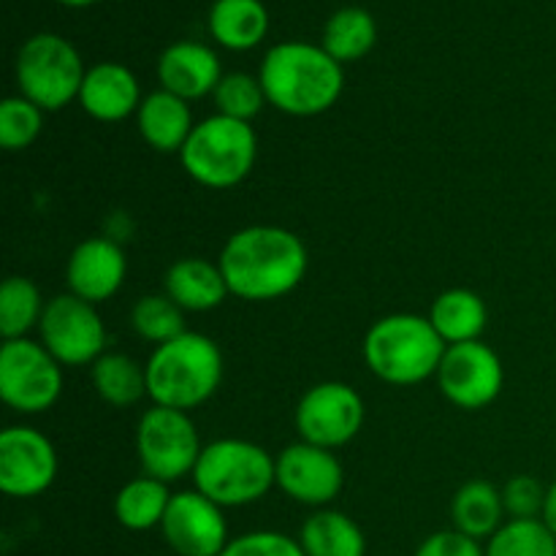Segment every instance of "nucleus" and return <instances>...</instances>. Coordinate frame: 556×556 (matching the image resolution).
Here are the masks:
<instances>
[{"mask_svg": "<svg viewBox=\"0 0 556 556\" xmlns=\"http://www.w3.org/2000/svg\"><path fill=\"white\" fill-rule=\"evenodd\" d=\"M223 277L231 296L242 302H277L307 277L309 253L302 237L282 226H248L233 231L220 250Z\"/></svg>", "mask_w": 556, "mask_h": 556, "instance_id": "f257e3e1", "label": "nucleus"}, {"mask_svg": "<svg viewBox=\"0 0 556 556\" xmlns=\"http://www.w3.org/2000/svg\"><path fill=\"white\" fill-rule=\"evenodd\" d=\"M261 87L269 106L288 117L326 114L345 90V71L320 43L282 41L261 60Z\"/></svg>", "mask_w": 556, "mask_h": 556, "instance_id": "f03ea898", "label": "nucleus"}, {"mask_svg": "<svg viewBox=\"0 0 556 556\" xmlns=\"http://www.w3.org/2000/svg\"><path fill=\"white\" fill-rule=\"evenodd\" d=\"M147 396L152 405L195 410L217 394L223 383V351L212 337L185 331L147 358Z\"/></svg>", "mask_w": 556, "mask_h": 556, "instance_id": "7ed1b4c3", "label": "nucleus"}, {"mask_svg": "<svg viewBox=\"0 0 556 556\" xmlns=\"http://www.w3.org/2000/svg\"><path fill=\"white\" fill-rule=\"evenodd\" d=\"M445 348L427 315L394 313L369 326L362 353L375 378L407 389L438 378Z\"/></svg>", "mask_w": 556, "mask_h": 556, "instance_id": "20e7f679", "label": "nucleus"}, {"mask_svg": "<svg viewBox=\"0 0 556 556\" xmlns=\"http://www.w3.org/2000/svg\"><path fill=\"white\" fill-rule=\"evenodd\" d=\"M190 478L195 489L220 508H248L277 486L275 456L253 440H212L201 451Z\"/></svg>", "mask_w": 556, "mask_h": 556, "instance_id": "39448f33", "label": "nucleus"}, {"mask_svg": "<svg viewBox=\"0 0 556 556\" xmlns=\"http://www.w3.org/2000/svg\"><path fill=\"white\" fill-rule=\"evenodd\" d=\"M258 161V134L253 123L212 114L195 123L179 152L185 174L201 188L231 190L253 174Z\"/></svg>", "mask_w": 556, "mask_h": 556, "instance_id": "423d86ee", "label": "nucleus"}, {"mask_svg": "<svg viewBox=\"0 0 556 556\" xmlns=\"http://www.w3.org/2000/svg\"><path fill=\"white\" fill-rule=\"evenodd\" d=\"M20 96L41 106L43 112H60L79 101L85 63L68 38L58 33H36L20 47L14 63Z\"/></svg>", "mask_w": 556, "mask_h": 556, "instance_id": "0eeeda50", "label": "nucleus"}, {"mask_svg": "<svg viewBox=\"0 0 556 556\" xmlns=\"http://www.w3.org/2000/svg\"><path fill=\"white\" fill-rule=\"evenodd\" d=\"M204 451L193 418L185 410L152 405L136 424V454L144 476L177 483L193 476Z\"/></svg>", "mask_w": 556, "mask_h": 556, "instance_id": "6e6552de", "label": "nucleus"}, {"mask_svg": "<svg viewBox=\"0 0 556 556\" xmlns=\"http://www.w3.org/2000/svg\"><path fill=\"white\" fill-rule=\"evenodd\" d=\"M63 396V364L41 340L20 337L0 345V400L22 416L52 410Z\"/></svg>", "mask_w": 556, "mask_h": 556, "instance_id": "1a4fd4ad", "label": "nucleus"}, {"mask_svg": "<svg viewBox=\"0 0 556 556\" xmlns=\"http://www.w3.org/2000/svg\"><path fill=\"white\" fill-rule=\"evenodd\" d=\"M367 418L362 394L342 380H324L307 389L293 410L299 440L337 451L358 438Z\"/></svg>", "mask_w": 556, "mask_h": 556, "instance_id": "9d476101", "label": "nucleus"}, {"mask_svg": "<svg viewBox=\"0 0 556 556\" xmlns=\"http://www.w3.org/2000/svg\"><path fill=\"white\" fill-rule=\"evenodd\" d=\"M43 348L63 367H92L106 353V326L96 304L60 293L49 299L38 324Z\"/></svg>", "mask_w": 556, "mask_h": 556, "instance_id": "9b49d317", "label": "nucleus"}, {"mask_svg": "<svg viewBox=\"0 0 556 556\" xmlns=\"http://www.w3.org/2000/svg\"><path fill=\"white\" fill-rule=\"evenodd\" d=\"M438 386L445 400L459 410H483L492 405L505 386L503 358L483 340L445 348L438 369Z\"/></svg>", "mask_w": 556, "mask_h": 556, "instance_id": "f8f14e48", "label": "nucleus"}, {"mask_svg": "<svg viewBox=\"0 0 556 556\" xmlns=\"http://www.w3.org/2000/svg\"><path fill=\"white\" fill-rule=\"evenodd\" d=\"M277 489L307 508H329L345 486V470L334 451L313 443H291L275 456Z\"/></svg>", "mask_w": 556, "mask_h": 556, "instance_id": "ddd939ff", "label": "nucleus"}, {"mask_svg": "<svg viewBox=\"0 0 556 556\" xmlns=\"http://www.w3.org/2000/svg\"><path fill=\"white\" fill-rule=\"evenodd\" d=\"M58 478V451L36 427H5L0 432V492L14 500H33Z\"/></svg>", "mask_w": 556, "mask_h": 556, "instance_id": "4468645a", "label": "nucleus"}, {"mask_svg": "<svg viewBox=\"0 0 556 556\" xmlns=\"http://www.w3.org/2000/svg\"><path fill=\"white\" fill-rule=\"evenodd\" d=\"M161 532L177 556H220L231 543L226 508L204 497L199 489L174 494Z\"/></svg>", "mask_w": 556, "mask_h": 556, "instance_id": "2eb2a0df", "label": "nucleus"}, {"mask_svg": "<svg viewBox=\"0 0 556 556\" xmlns=\"http://www.w3.org/2000/svg\"><path fill=\"white\" fill-rule=\"evenodd\" d=\"M128 277V258L112 237H90L76 244L65 264V282L68 293L85 299L90 304L109 302L117 296Z\"/></svg>", "mask_w": 556, "mask_h": 556, "instance_id": "dca6fc26", "label": "nucleus"}, {"mask_svg": "<svg viewBox=\"0 0 556 556\" xmlns=\"http://www.w3.org/2000/svg\"><path fill=\"white\" fill-rule=\"evenodd\" d=\"M223 79L220 58L212 47L199 41H177L157 58V81L161 90L174 92L188 103L215 92Z\"/></svg>", "mask_w": 556, "mask_h": 556, "instance_id": "f3484780", "label": "nucleus"}, {"mask_svg": "<svg viewBox=\"0 0 556 556\" xmlns=\"http://www.w3.org/2000/svg\"><path fill=\"white\" fill-rule=\"evenodd\" d=\"M141 101V85L134 71L123 63H96L87 68L79 90V106L98 123H123L136 117Z\"/></svg>", "mask_w": 556, "mask_h": 556, "instance_id": "a211bd4d", "label": "nucleus"}, {"mask_svg": "<svg viewBox=\"0 0 556 556\" xmlns=\"http://www.w3.org/2000/svg\"><path fill=\"white\" fill-rule=\"evenodd\" d=\"M163 293L185 313H210L231 296L220 264L201 255L174 261L163 275Z\"/></svg>", "mask_w": 556, "mask_h": 556, "instance_id": "6ab92c4d", "label": "nucleus"}, {"mask_svg": "<svg viewBox=\"0 0 556 556\" xmlns=\"http://www.w3.org/2000/svg\"><path fill=\"white\" fill-rule=\"evenodd\" d=\"M136 128H139L144 144L155 152L179 155L195 128L193 109L174 92L155 90L141 101L139 112H136Z\"/></svg>", "mask_w": 556, "mask_h": 556, "instance_id": "aec40b11", "label": "nucleus"}, {"mask_svg": "<svg viewBox=\"0 0 556 556\" xmlns=\"http://www.w3.org/2000/svg\"><path fill=\"white\" fill-rule=\"evenodd\" d=\"M427 318L445 345H462L481 340L489 324V309L481 293L470 288H448L434 299Z\"/></svg>", "mask_w": 556, "mask_h": 556, "instance_id": "412c9836", "label": "nucleus"}, {"mask_svg": "<svg viewBox=\"0 0 556 556\" xmlns=\"http://www.w3.org/2000/svg\"><path fill=\"white\" fill-rule=\"evenodd\" d=\"M206 25L217 47L250 52L269 33V11L261 0H215Z\"/></svg>", "mask_w": 556, "mask_h": 556, "instance_id": "4be33fe9", "label": "nucleus"}, {"mask_svg": "<svg viewBox=\"0 0 556 556\" xmlns=\"http://www.w3.org/2000/svg\"><path fill=\"white\" fill-rule=\"evenodd\" d=\"M451 521H454V530L465 532L476 541H489L508 521L503 489L483 478L462 483L451 500Z\"/></svg>", "mask_w": 556, "mask_h": 556, "instance_id": "5701e85b", "label": "nucleus"}, {"mask_svg": "<svg viewBox=\"0 0 556 556\" xmlns=\"http://www.w3.org/2000/svg\"><path fill=\"white\" fill-rule=\"evenodd\" d=\"M299 543L307 556H367L362 527L334 508L313 510L299 530Z\"/></svg>", "mask_w": 556, "mask_h": 556, "instance_id": "b1692460", "label": "nucleus"}, {"mask_svg": "<svg viewBox=\"0 0 556 556\" xmlns=\"http://www.w3.org/2000/svg\"><path fill=\"white\" fill-rule=\"evenodd\" d=\"M172 497L168 483L141 472L139 478H130L114 497V519L130 532H150L163 525Z\"/></svg>", "mask_w": 556, "mask_h": 556, "instance_id": "393cba45", "label": "nucleus"}, {"mask_svg": "<svg viewBox=\"0 0 556 556\" xmlns=\"http://www.w3.org/2000/svg\"><path fill=\"white\" fill-rule=\"evenodd\" d=\"M90 380L101 402L119 410L139 405L147 396V367L130 358L128 353H103L90 367Z\"/></svg>", "mask_w": 556, "mask_h": 556, "instance_id": "a878e982", "label": "nucleus"}, {"mask_svg": "<svg viewBox=\"0 0 556 556\" xmlns=\"http://www.w3.org/2000/svg\"><path fill=\"white\" fill-rule=\"evenodd\" d=\"M378 43V25L367 9L348 5V9L334 11L324 27L320 47L331 54L340 65L356 63L367 58Z\"/></svg>", "mask_w": 556, "mask_h": 556, "instance_id": "bb28decb", "label": "nucleus"}, {"mask_svg": "<svg viewBox=\"0 0 556 556\" xmlns=\"http://www.w3.org/2000/svg\"><path fill=\"white\" fill-rule=\"evenodd\" d=\"M43 309H47V302L36 282L30 277L11 275L0 288V334L3 340H20L38 329Z\"/></svg>", "mask_w": 556, "mask_h": 556, "instance_id": "cd10ccee", "label": "nucleus"}, {"mask_svg": "<svg viewBox=\"0 0 556 556\" xmlns=\"http://www.w3.org/2000/svg\"><path fill=\"white\" fill-rule=\"evenodd\" d=\"M130 329L150 345H166L188 331L185 329V309L177 307L166 293H147V296L136 299V304L130 307Z\"/></svg>", "mask_w": 556, "mask_h": 556, "instance_id": "c85d7f7f", "label": "nucleus"}, {"mask_svg": "<svg viewBox=\"0 0 556 556\" xmlns=\"http://www.w3.org/2000/svg\"><path fill=\"white\" fill-rule=\"evenodd\" d=\"M486 556H556V538L541 519H508L486 541Z\"/></svg>", "mask_w": 556, "mask_h": 556, "instance_id": "c756f323", "label": "nucleus"}, {"mask_svg": "<svg viewBox=\"0 0 556 556\" xmlns=\"http://www.w3.org/2000/svg\"><path fill=\"white\" fill-rule=\"evenodd\" d=\"M212 101H215L217 112L223 117L242 119V123H253L264 106L266 92L261 87V79L253 74H244V71H233V74H223L220 85L212 92Z\"/></svg>", "mask_w": 556, "mask_h": 556, "instance_id": "7c9ffc66", "label": "nucleus"}, {"mask_svg": "<svg viewBox=\"0 0 556 556\" xmlns=\"http://www.w3.org/2000/svg\"><path fill=\"white\" fill-rule=\"evenodd\" d=\"M47 112L27 101L25 96H11L0 103V144L9 152H22L43 134Z\"/></svg>", "mask_w": 556, "mask_h": 556, "instance_id": "2f4dec72", "label": "nucleus"}, {"mask_svg": "<svg viewBox=\"0 0 556 556\" xmlns=\"http://www.w3.org/2000/svg\"><path fill=\"white\" fill-rule=\"evenodd\" d=\"M220 556H307L299 538L275 530H255L233 538Z\"/></svg>", "mask_w": 556, "mask_h": 556, "instance_id": "473e14b6", "label": "nucleus"}, {"mask_svg": "<svg viewBox=\"0 0 556 556\" xmlns=\"http://www.w3.org/2000/svg\"><path fill=\"white\" fill-rule=\"evenodd\" d=\"M546 489L535 476H514L503 486V503L508 519H541Z\"/></svg>", "mask_w": 556, "mask_h": 556, "instance_id": "72a5a7b5", "label": "nucleus"}, {"mask_svg": "<svg viewBox=\"0 0 556 556\" xmlns=\"http://www.w3.org/2000/svg\"><path fill=\"white\" fill-rule=\"evenodd\" d=\"M416 556H486V548L481 546V541L451 527V530H440L424 538Z\"/></svg>", "mask_w": 556, "mask_h": 556, "instance_id": "f704fd0d", "label": "nucleus"}, {"mask_svg": "<svg viewBox=\"0 0 556 556\" xmlns=\"http://www.w3.org/2000/svg\"><path fill=\"white\" fill-rule=\"evenodd\" d=\"M541 521L554 532V538H556V481L548 483V489H546V503H543Z\"/></svg>", "mask_w": 556, "mask_h": 556, "instance_id": "c9c22d12", "label": "nucleus"}, {"mask_svg": "<svg viewBox=\"0 0 556 556\" xmlns=\"http://www.w3.org/2000/svg\"><path fill=\"white\" fill-rule=\"evenodd\" d=\"M58 3L68 5V9H87V5L98 3V0H58Z\"/></svg>", "mask_w": 556, "mask_h": 556, "instance_id": "e433bc0d", "label": "nucleus"}]
</instances>
